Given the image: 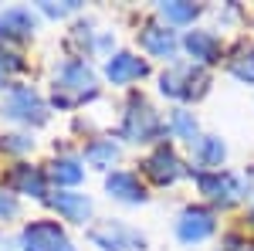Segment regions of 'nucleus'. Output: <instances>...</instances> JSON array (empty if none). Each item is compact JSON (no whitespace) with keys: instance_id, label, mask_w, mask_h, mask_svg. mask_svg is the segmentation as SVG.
<instances>
[{"instance_id":"nucleus-15","label":"nucleus","mask_w":254,"mask_h":251,"mask_svg":"<svg viewBox=\"0 0 254 251\" xmlns=\"http://www.w3.org/2000/svg\"><path fill=\"white\" fill-rule=\"evenodd\" d=\"M139 41H142V48L153 58H173V51H176V38H173V31H166V27H146Z\"/></svg>"},{"instance_id":"nucleus-26","label":"nucleus","mask_w":254,"mask_h":251,"mask_svg":"<svg viewBox=\"0 0 254 251\" xmlns=\"http://www.w3.org/2000/svg\"><path fill=\"white\" fill-rule=\"evenodd\" d=\"M251 251H254V248H251Z\"/></svg>"},{"instance_id":"nucleus-20","label":"nucleus","mask_w":254,"mask_h":251,"mask_svg":"<svg viewBox=\"0 0 254 251\" xmlns=\"http://www.w3.org/2000/svg\"><path fill=\"white\" fill-rule=\"evenodd\" d=\"M231 72H234V78L254 85V48H241L237 51L234 58H231Z\"/></svg>"},{"instance_id":"nucleus-25","label":"nucleus","mask_w":254,"mask_h":251,"mask_svg":"<svg viewBox=\"0 0 254 251\" xmlns=\"http://www.w3.org/2000/svg\"><path fill=\"white\" fill-rule=\"evenodd\" d=\"M7 150H14V153H20V150H27L31 146V139H24V136H7V143H3Z\"/></svg>"},{"instance_id":"nucleus-3","label":"nucleus","mask_w":254,"mask_h":251,"mask_svg":"<svg viewBox=\"0 0 254 251\" xmlns=\"http://www.w3.org/2000/svg\"><path fill=\"white\" fill-rule=\"evenodd\" d=\"M20 245H24V251H75L71 241L64 238V231L55 221H34V224H27L24 234H20Z\"/></svg>"},{"instance_id":"nucleus-17","label":"nucleus","mask_w":254,"mask_h":251,"mask_svg":"<svg viewBox=\"0 0 254 251\" xmlns=\"http://www.w3.org/2000/svg\"><path fill=\"white\" fill-rule=\"evenodd\" d=\"M193 160H196V167H220V160H224V143H220L217 136L196 139L193 143Z\"/></svg>"},{"instance_id":"nucleus-24","label":"nucleus","mask_w":254,"mask_h":251,"mask_svg":"<svg viewBox=\"0 0 254 251\" xmlns=\"http://www.w3.org/2000/svg\"><path fill=\"white\" fill-rule=\"evenodd\" d=\"M14 214H17V200L0 190V217H14Z\"/></svg>"},{"instance_id":"nucleus-14","label":"nucleus","mask_w":254,"mask_h":251,"mask_svg":"<svg viewBox=\"0 0 254 251\" xmlns=\"http://www.w3.org/2000/svg\"><path fill=\"white\" fill-rule=\"evenodd\" d=\"M183 44H187V51H190L196 61H203V65H210V61L220 58V41H217L210 31H190Z\"/></svg>"},{"instance_id":"nucleus-23","label":"nucleus","mask_w":254,"mask_h":251,"mask_svg":"<svg viewBox=\"0 0 254 251\" xmlns=\"http://www.w3.org/2000/svg\"><path fill=\"white\" fill-rule=\"evenodd\" d=\"M170 126H173V129L183 136V139H190V143H193V136H196V122L190 119V112H173Z\"/></svg>"},{"instance_id":"nucleus-21","label":"nucleus","mask_w":254,"mask_h":251,"mask_svg":"<svg viewBox=\"0 0 254 251\" xmlns=\"http://www.w3.org/2000/svg\"><path fill=\"white\" fill-rule=\"evenodd\" d=\"M159 10H163V17L173 20V24H187V20L196 17V3H163Z\"/></svg>"},{"instance_id":"nucleus-19","label":"nucleus","mask_w":254,"mask_h":251,"mask_svg":"<svg viewBox=\"0 0 254 251\" xmlns=\"http://www.w3.org/2000/svg\"><path fill=\"white\" fill-rule=\"evenodd\" d=\"M81 176H85V170H81V163L78 160H71V156H64V160H58L55 167H51V180L55 183H78Z\"/></svg>"},{"instance_id":"nucleus-11","label":"nucleus","mask_w":254,"mask_h":251,"mask_svg":"<svg viewBox=\"0 0 254 251\" xmlns=\"http://www.w3.org/2000/svg\"><path fill=\"white\" fill-rule=\"evenodd\" d=\"M146 72H149V68H146V61L136 58V55H116V58L105 65V75H109V82H112V85L136 82V78H142Z\"/></svg>"},{"instance_id":"nucleus-13","label":"nucleus","mask_w":254,"mask_h":251,"mask_svg":"<svg viewBox=\"0 0 254 251\" xmlns=\"http://www.w3.org/2000/svg\"><path fill=\"white\" fill-rule=\"evenodd\" d=\"M48 204L58 214H64V221H85L92 214V200L85 193H55L48 197Z\"/></svg>"},{"instance_id":"nucleus-2","label":"nucleus","mask_w":254,"mask_h":251,"mask_svg":"<svg viewBox=\"0 0 254 251\" xmlns=\"http://www.w3.org/2000/svg\"><path fill=\"white\" fill-rule=\"evenodd\" d=\"M159 88H163V95L180 98V102H190V98H196V95L207 92V72H203L200 65H193V61L173 65L170 72H163Z\"/></svg>"},{"instance_id":"nucleus-6","label":"nucleus","mask_w":254,"mask_h":251,"mask_svg":"<svg viewBox=\"0 0 254 251\" xmlns=\"http://www.w3.org/2000/svg\"><path fill=\"white\" fill-rule=\"evenodd\" d=\"M196 187H200V193H207L210 200H220V204H231L244 193V187L234 173H220V170H200Z\"/></svg>"},{"instance_id":"nucleus-16","label":"nucleus","mask_w":254,"mask_h":251,"mask_svg":"<svg viewBox=\"0 0 254 251\" xmlns=\"http://www.w3.org/2000/svg\"><path fill=\"white\" fill-rule=\"evenodd\" d=\"M10 187L17 193H34V197H41L44 193V176L34 167H14L10 170Z\"/></svg>"},{"instance_id":"nucleus-1","label":"nucleus","mask_w":254,"mask_h":251,"mask_svg":"<svg viewBox=\"0 0 254 251\" xmlns=\"http://www.w3.org/2000/svg\"><path fill=\"white\" fill-rule=\"evenodd\" d=\"M95 75L85 61H64L55 75V102L61 109H75L85 98H95Z\"/></svg>"},{"instance_id":"nucleus-9","label":"nucleus","mask_w":254,"mask_h":251,"mask_svg":"<svg viewBox=\"0 0 254 251\" xmlns=\"http://www.w3.org/2000/svg\"><path fill=\"white\" fill-rule=\"evenodd\" d=\"M142 167H146V173L153 176L156 183H173L176 176L183 173V167H180V160H176V153L170 150V146H159Z\"/></svg>"},{"instance_id":"nucleus-4","label":"nucleus","mask_w":254,"mask_h":251,"mask_svg":"<svg viewBox=\"0 0 254 251\" xmlns=\"http://www.w3.org/2000/svg\"><path fill=\"white\" fill-rule=\"evenodd\" d=\"M88 238L105 251H139L146 245L142 234H136L132 228H126V224H119V221H102V224H95V228L88 231Z\"/></svg>"},{"instance_id":"nucleus-8","label":"nucleus","mask_w":254,"mask_h":251,"mask_svg":"<svg viewBox=\"0 0 254 251\" xmlns=\"http://www.w3.org/2000/svg\"><path fill=\"white\" fill-rule=\"evenodd\" d=\"M7 116L20 119V122H44L48 109H44V102L34 88H14L7 98Z\"/></svg>"},{"instance_id":"nucleus-18","label":"nucleus","mask_w":254,"mask_h":251,"mask_svg":"<svg viewBox=\"0 0 254 251\" xmlns=\"http://www.w3.org/2000/svg\"><path fill=\"white\" fill-rule=\"evenodd\" d=\"M116 156H119V150H116L112 139H95V143L85 150V160H88L92 167H112Z\"/></svg>"},{"instance_id":"nucleus-5","label":"nucleus","mask_w":254,"mask_h":251,"mask_svg":"<svg viewBox=\"0 0 254 251\" xmlns=\"http://www.w3.org/2000/svg\"><path fill=\"white\" fill-rule=\"evenodd\" d=\"M119 133L126 136V139H132V143H149V139L159 136V116L142 98L139 102H129V112L122 119V129Z\"/></svg>"},{"instance_id":"nucleus-12","label":"nucleus","mask_w":254,"mask_h":251,"mask_svg":"<svg viewBox=\"0 0 254 251\" xmlns=\"http://www.w3.org/2000/svg\"><path fill=\"white\" fill-rule=\"evenodd\" d=\"M34 14L27 7H10L0 14V38H27L34 31Z\"/></svg>"},{"instance_id":"nucleus-10","label":"nucleus","mask_w":254,"mask_h":251,"mask_svg":"<svg viewBox=\"0 0 254 251\" xmlns=\"http://www.w3.org/2000/svg\"><path fill=\"white\" fill-rule=\"evenodd\" d=\"M105 187H109V193H112V197L126 200V204H142V200H146V190H142L139 176L129 173V170H116V173H109Z\"/></svg>"},{"instance_id":"nucleus-7","label":"nucleus","mask_w":254,"mask_h":251,"mask_svg":"<svg viewBox=\"0 0 254 251\" xmlns=\"http://www.w3.org/2000/svg\"><path fill=\"white\" fill-rule=\"evenodd\" d=\"M176 234L187 245L210 238L214 234V214L207 211V207H187V211L180 214V221H176Z\"/></svg>"},{"instance_id":"nucleus-22","label":"nucleus","mask_w":254,"mask_h":251,"mask_svg":"<svg viewBox=\"0 0 254 251\" xmlns=\"http://www.w3.org/2000/svg\"><path fill=\"white\" fill-rule=\"evenodd\" d=\"M20 68H24V61H20V55H14V51H7V48H0V85H7L10 78L17 75Z\"/></svg>"}]
</instances>
